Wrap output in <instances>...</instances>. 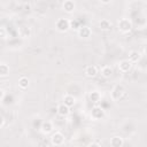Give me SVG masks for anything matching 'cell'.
<instances>
[{"mask_svg": "<svg viewBox=\"0 0 147 147\" xmlns=\"http://www.w3.org/2000/svg\"><path fill=\"white\" fill-rule=\"evenodd\" d=\"M125 94V88L123 85L121 84H117L114 86L113 91H111V99L114 101H117V100H121L123 98V95Z\"/></svg>", "mask_w": 147, "mask_h": 147, "instance_id": "1", "label": "cell"}, {"mask_svg": "<svg viewBox=\"0 0 147 147\" xmlns=\"http://www.w3.org/2000/svg\"><path fill=\"white\" fill-rule=\"evenodd\" d=\"M118 25V30L123 33H126V32H130L131 29H132V22L129 20V18H121L117 23Z\"/></svg>", "mask_w": 147, "mask_h": 147, "instance_id": "2", "label": "cell"}, {"mask_svg": "<svg viewBox=\"0 0 147 147\" xmlns=\"http://www.w3.org/2000/svg\"><path fill=\"white\" fill-rule=\"evenodd\" d=\"M55 28L60 32H67L70 29V21L67 18H59L55 23Z\"/></svg>", "mask_w": 147, "mask_h": 147, "instance_id": "3", "label": "cell"}, {"mask_svg": "<svg viewBox=\"0 0 147 147\" xmlns=\"http://www.w3.org/2000/svg\"><path fill=\"white\" fill-rule=\"evenodd\" d=\"M106 113H105V109L100 106H94L91 110V117L93 119H102L105 117Z\"/></svg>", "mask_w": 147, "mask_h": 147, "instance_id": "4", "label": "cell"}, {"mask_svg": "<svg viewBox=\"0 0 147 147\" xmlns=\"http://www.w3.org/2000/svg\"><path fill=\"white\" fill-rule=\"evenodd\" d=\"M64 142V136L61 132H55L53 133L52 138H51V144L53 146H61Z\"/></svg>", "mask_w": 147, "mask_h": 147, "instance_id": "5", "label": "cell"}, {"mask_svg": "<svg viewBox=\"0 0 147 147\" xmlns=\"http://www.w3.org/2000/svg\"><path fill=\"white\" fill-rule=\"evenodd\" d=\"M77 33H78V36H79L80 38L86 39V38H90V37H91L92 30H91V28H88L87 25H82V26L77 30Z\"/></svg>", "mask_w": 147, "mask_h": 147, "instance_id": "6", "label": "cell"}, {"mask_svg": "<svg viewBox=\"0 0 147 147\" xmlns=\"http://www.w3.org/2000/svg\"><path fill=\"white\" fill-rule=\"evenodd\" d=\"M132 68V62L130 60H123L118 64V69L121 72H129Z\"/></svg>", "mask_w": 147, "mask_h": 147, "instance_id": "7", "label": "cell"}, {"mask_svg": "<svg viewBox=\"0 0 147 147\" xmlns=\"http://www.w3.org/2000/svg\"><path fill=\"white\" fill-rule=\"evenodd\" d=\"M54 129L52 122L49 121H45V122H41V125H40V131L44 133V134H47L49 132H52Z\"/></svg>", "mask_w": 147, "mask_h": 147, "instance_id": "8", "label": "cell"}, {"mask_svg": "<svg viewBox=\"0 0 147 147\" xmlns=\"http://www.w3.org/2000/svg\"><path fill=\"white\" fill-rule=\"evenodd\" d=\"M56 111H57V114H59L60 116L65 117V116H68V115H69V113H70V107H69V106H67L65 103H61V105H59V107H57Z\"/></svg>", "mask_w": 147, "mask_h": 147, "instance_id": "9", "label": "cell"}, {"mask_svg": "<svg viewBox=\"0 0 147 147\" xmlns=\"http://www.w3.org/2000/svg\"><path fill=\"white\" fill-rule=\"evenodd\" d=\"M85 75L88 78H93L98 75V68L95 65H87L85 69Z\"/></svg>", "mask_w": 147, "mask_h": 147, "instance_id": "10", "label": "cell"}, {"mask_svg": "<svg viewBox=\"0 0 147 147\" xmlns=\"http://www.w3.org/2000/svg\"><path fill=\"white\" fill-rule=\"evenodd\" d=\"M124 145V140L121 136H115L110 139V146L113 147H122Z\"/></svg>", "mask_w": 147, "mask_h": 147, "instance_id": "11", "label": "cell"}, {"mask_svg": "<svg viewBox=\"0 0 147 147\" xmlns=\"http://www.w3.org/2000/svg\"><path fill=\"white\" fill-rule=\"evenodd\" d=\"M63 10L68 14H71L75 10V2L71 0H67L63 2Z\"/></svg>", "mask_w": 147, "mask_h": 147, "instance_id": "12", "label": "cell"}, {"mask_svg": "<svg viewBox=\"0 0 147 147\" xmlns=\"http://www.w3.org/2000/svg\"><path fill=\"white\" fill-rule=\"evenodd\" d=\"M99 26L102 31H110L111 28H113V24L109 20H101L100 23H99Z\"/></svg>", "mask_w": 147, "mask_h": 147, "instance_id": "13", "label": "cell"}, {"mask_svg": "<svg viewBox=\"0 0 147 147\" xmlns=\"http://www.w3.org/2000/svg\"><path fill=\"white\" fill-rule=\"evenodd\" d=\"M63 103H65L69 107H72L76 103V98L74 95H71V94H65L63 96Z\"/></svg>", "mask_w": 147, "mask_h": 147, "instance_id": "14", "label": "cell"}, {"mask_svg": "<svg viewBox=\"0 0 147 147\" xmlns=\"http://www.w3.org/2000/svg\"><path fill=\"white\" fill-rule=\"evenodd\" d=\"M18 34L22 38H29L31 36V30L29 26H21L18 29Z\"/></svg>", "mask_w": 147, "mask_h": 147, "instance_id": "15", "label": "cell"}, {"mask_svg": "<svg viewBox=\"0 0 147 147\" xmlns=\"http://www.w3.org/2000/svg\"><path fill=\"white\" fill-rule=\"evenodd\" d=\"M88 98H90V100H91L93 103H98V102L101 100V94H100L98 91H92V92L90 93Z\"/></svg>", "mask_w": 147, "mask_h": 147, "instance_id": "16", "label": "cell"}, {"mask_svg": "<svg viewBox=\"0 0 147 147\" xmlns=\"http://www.w3.org/2000/svg\"><path fill=\"white\" fill-rule=\"evenodd\" d=\"M129 60L134 63V62H138L140 60V53L138 51H131L130 54H129Z\"/></svg>", "mask_w": 147, "mask_h": 147, "instance_id": "17", "label": "cell"}, {"mask_svg": "<svg viewBox=\"0 0 147 147\" xmlns=\"http://www.w3.org/2000/svg\"><path fill=\"white\" fill-rule=\"evenodd\" d=\"M101 75H102V77H105V78H110L111 75H113V69H111L109 65H105V67L101 69Z\"/></svg>", "mask_w": 147, "mask_h": 147, "instance_id": "18", "label": "cell"}, {"mask_svg": "<svg viewBox=\"0 0 147 147\" xmlns=\"http://www.w3.org/2000/svg\"><path fill=\"white\" fill-rule=\"evenodd\" d=\"M18 87L22 88V90H25V88L29 87V79H28V77L23 76V77H21L18 79Z\"/></svg>", "mask_w": 147, "mask_h": 147, "instance_id": "19", "label": "cell"}, {"mask_svg": "<svg viewBox=\"0 0 147 147\" xmlns=\"http://www.w3.org/2000/svg\"><path fill=\"white\" fill-rule=\"evenodd\" d=\"M8 74H9V65L3 63V62H1V64H0V76L1 77H6Z\"/></svg>", "mask_w": 147, "mask_h": 147, "instance_id": "20", "label": "cell"}, {"mask_svg": "<svg viewBox=\"0 0 147 147\" xmlns=\"http://www.w3.org/2000/svg\"><path fill=\"white\" fill-rule=\"evenodd\" d=\"M82 25H79V23L77 22V21H75V20H72V21H70V29L72 28V29H79Z\"/></svg>", "mask_w": 147, "mask_h": 147, "instance_id": "21", "label": "cell"}, {"mask_svg": "<svg viewBox=\"0 0 147 147\" xmlns=\"http://www.w3.org/2000/svg\"><path fill=\"white\" fill-rule=\"evenodd\" d=\"M0 34H1V38H6V30H5V28H1L0 29Z\"/></svg>", "mask_w": 147, "mask_h": 147, "instance_id": "22", "label": "cell"}, {"mask_svg": "<svg viewBox=\"0 0 147 147\" xmlns=\"http://www.w3.org/2000/svg\"><path fill=\"white\" fill-rule=\"evenodd\" d=\"M3 98H5V90H0V99L1 100H3Z\"/></svg>", "mask_w": 147, "mask_h": 147, "instance_id": "23", "label": "cell"}, {"mask_svg": "<svg viewBox=\"0 0 147 147\" xmlns=\"http://www.w3.org/2000/svg\"><path fill=\"white\" fill-rule=\"evenodd\" d=\"M0 119H1V123H0V127H3V125H5V117H3V116H1V117H0Z\"/></svg>", "mask_w": 147, "mask_h": 147, "instance_id": "24", "label": "cell"}, {"mask_svg": "<svg viewBox=\"0 0 147 147\" xmlns=\"http://www.w3.org/2000/svg\"><path fill=\"white\" fill-rule=\"evenodd\" d=\"M102 3H105V5H108V3H110L111 2V0H100Z\"/></svg>", "mask_w": 147, "mask_h": 147, "instance_id": "25", "label": "cell"}]
</instances>
